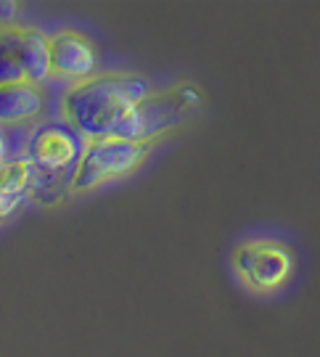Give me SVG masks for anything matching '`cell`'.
Masks as SVG:
<instances>
[{"mask_svg": "<svg viewBox=\"0 0 320 357\" xmlns=\"http://www.w3.org/2000/svg\"><path fill=\"white\" fill-rule=\"evenodd\" d=\"M43 109V96L38 85H11V88H0V122L16 125L26 122L32 116L40 114Z\"/></svg>", "mask_w": 320, "mask_h": 357, "instance_id": "cell-9", "label": "cell"}, {"mask_svg": "<svg viewBox=\"0 0 320 357\" xmlns=\"http://www.w3.org/2000/svg\"><path fill=\"white\" fill-rule=\"evenodd\" d=\"M0 32L24 66L29 85H38L45 77H51V38L32 26H3Z\"/></svg>", "mask_w": 320, "mask_h": 357, "instance_id": "cell-7", "label": "cell"}, {"mask_svg": "<svg viewBox=\"0 0 320 357\" xmlns=\"http://www.w3.org/2000/svg\"><path fill=\"white\" fill-rule=\"evenodd\" d=\"M85 151L82 135L69 125H45L32 132L26 143V162L32 167V193L48 199V193L72 185L79 156Z\"/></svg>", "mask_w": 320, "mask_h": 357, "instance_id": "cell-3", "label": "cell"}, {"mask_svg": "<svg viewBox=\"0 0 320 357\" xmlns=\"http://www.w3.org/2000/svg\"><path fill=\"white\" fill-rule=\"evenodd\" d=\"M32 191V167L26 159H11L0 167V222Z\"/></svg>", "mask_w": 320, "mask_h": 357, "instance_id": "cell-8", "label": "cell"}, {"mask_svg": "<svg viewBox=\"0 0 320 357\" xmlns=\"http://www.w3.org/2000/svg\"><path fill=\"white\" fill-rule=\"evenodd\" d=\"M98 69V51L85 35L79 32H59L51 38V75L61 79L85 82L93 79Z\"/></svg>", "mask_w": 320, "mask_h": 357, "instance_id": "cell-6", "label": "cell"}, {"mask_svg": "<svg viewBox=\"0 0 320 357\" xmlns=\"http://www.w3.org/2000/svg\"><path fill=\"white\" fill-rule=\"evenodd\" d=\"M151 93L143 77L101 75L85 79L64 93L61 114L66 125L85 141L116 135L125 116Z\"/></svg>", "mask_w": 320, "mask_h": 357, "instance_id": "cell-1", "label": "cell"}, {"mask_svg": "<svg viewBox=\"0 0 320 357\" xmlns=\"http://www.w3.org/2000/svg\"><path fill=\"white\" fill-rule=\"evenodd\" d=\"M231 270L249 294L275 296L294 281L296 252L291 243L278 236H252L233 246Z\"/></svg>", "mask_w": 320, "mask_h": 357, "instance_id": "cell-2", "label": "cell"}, {"mask_svg": "<svg viewBox=\"0 0 320 357\" xmlns=\"http://www.w3.org/2000/svg\"><path fill=\"white\" fill-rule=\"evenodd\" d=\"M6 165V141H3V135H0V167Z\"/></svg>", "mask_w": 320, "mask_h": 357, "instance_id": "cell-12", "label": "cell"}, {"mask_svg": "<svg viewBox=\"0 0 320 357\" xmlns=\"http://www.w3.org/2000/svg\"><path fill=\"white\" fill-rule=\"evenodd\" d=\"M199 90L193 85H175L162 93H148L116 130V138L151 143L156 135L180 128L199 109Z\"/></svg>", "mask_w": 320, "mask_h": 357, "instance_id": "cell-4", "label": "cell"}, {"mask_svg": "<svg viewBox=\"0 0 320 357\" xmlns=\"http://www.w3.org/2000/svg\"><path fill=\"white\" fill-rule=\"evenodd\" d=\"M16 13V3H0V19H11Z\"/></svg>", "mask_w": 320, "mask_h": 357, "instance_id": "cell-11", "label": "cell"}, {"mask_svg": "<svg viewBox=\"0 0 320 357\" xmlns=\"http://www.w3.org/2000/svg\"><path fill=\"white\" fill-rule=\"evenodd\" d=\"M148 151H151V143L125 141L116 135L85 141V151L79 156L69 193H88L98 188L101 183L128 178L146 162Z\"/></svg>", "mask_w": 320, "mask_h": 357, "instance_id": "cell-5", "label": "cell"}, {"mask_svg": "<svg viewBox=\"0 0 320 357\" xmlns=\"http://www.w3.org/2000/svg\"><path fill=\"white\" fill-rule=\"evenodd\" d=\"M29 82L26 79V72L22 61L16 59V53L11 51L8 40L3 38L0 32V88H11V85H24Z\"/></svg>", "mask_w": 320, "mask_h": 357, "instance_id": "cell-10", "label": "cell"}]
</instances>
